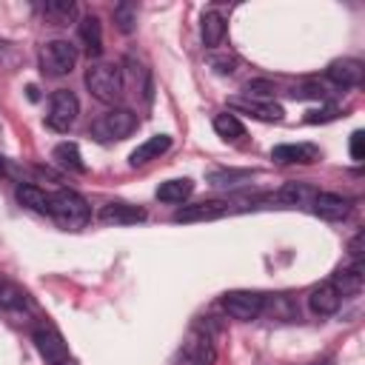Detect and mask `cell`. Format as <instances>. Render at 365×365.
<instances>
[{
  "label": "cell",
  "instance_id": "f1b7e54d",
  "mask_svg": "<svg viewBox=\"0 0 365 365\" xmlns=\"http://www.w3.org/2000/svg\"><path fill=\"white\" fill-rule=\"evenodd\" d=\"M208 66H211L217 74H234L237 57H234V54H211V57H208Z\"/></svg>",
  "mask_w": 365,
  "mask_h": 365
},
{
  "label": "cell",
  "instance_id": "2e32d148",
  "mask_svg": "<svg viewBox=\"0 0 365 365\" xmlns=\"http://www.w3.org/2000/svg\"><path fill=\"white\" fill-rule=\"evenodd\" d=\"M77 34H80V43H83L86 54L91 60H97L103 54V26H100V20L94 14H86L77 26Z\"/></svg>",
  "mask_w": 365,
  "mask_h": 365
},
{
  "label": "cell",
  "instance_id": "836d02e7",
  "mask_svg": "<svg viewBox=\"0 0 365 365\" xmlns=\"http://www.w3.org/2000/svg\"><path fill=\"white\" fill-rule=\"evenodd\" d=\"M348 251H351V259H354V262H362V231H359V234L351 240Z\"/></svg>",
  "mask_w": 365,
  "mask_h": 365
},
{
  "label": "cell",
  "instance_id": "52a82bcc",
  "mask_svg": "<svg viewBox=\"0 0 365 365\" xmlns=\"http://www.w3.org/2000/svg\"><path fill=\"white\" fill-rule=\"evenodd\" d=\"M222 311L231 319L251 322V319H257L265 311V294H257V291H228V294H222Z\"/></svg>",
  "mask_w": 365,
  "mask_h": 365
},
{
  "label": "cell",
  "instance_id": "44dd1931",
  "mask_svg": "<svg viewBox=\"0 0 365 365\" xmlns=\"http://www.w3.org/2000/svg\"><path fill=\"white\" fill-rule=\"evenodd\" d=\"M14 197H17L20 205H26V208H31V211H37V214H48V211H51V194H46L43 188H37V185H31V182L17 185Z\"/></svg>",
  "mask_w": 365,
  "mask_h": 365
},
{
  "label": "cell",
  "instance_id": "e0dca14e",
  "mask_svg": "<svg viewBox=\"0 0 365 365\" xmlns=\"http://www.w3.org/2000/svg\"><path fill=\"white\" fill-rule=\"evenodd\" d=\"M171 148V137L168 134H154V137H148L145 143H140L134 151H131V157H128V163L137 168V165H145V163H151V160H157L160 154H165Z\"/></svg>",
  "mask_w": 365,
  "mask_h": 365
},
{
  "label": "cell",
  "instance_id": "6da1fadb",
  "mask_svg": "<svg viewBox=\"0 0 365 365\" xmlns=\"http://www.w3.org/2000/svg\"><path fill=\"white\" fill-rule=\"evenodd\" d=\"M86 88L94 100L114 106L120 103L123 91H125V80H123V68L117 63H106V60H94L86 68Z\"/></svg>",
  "mask_w": 365,
  "mask_h": 365
},
{
  "label": "cell",
  "instance_id": "ba28073f",
  "mask_svg": "<svg viewBox=\"0 0 365 365\" xmlns=\"http://www.w3.org/2000/svg\"><path fill=\"white\" fill-rule=\"evenodd\" d=\"M31 339H34L40 356H43L48 365H68V348H66L63 336H60L51 325H37Z\"/></svg>",
  "mask_w": 365,
  "mask_h": 365
},
{
  "label": "cell",
  "instance_id": "5b68a950",
  "mask_svg": "<svg viewBox=\"0 0 365 365\" xmlns=\"http://www.w3.org/2000/svg\"><path fill=\"white\" fill-rule=\"evenodd\" d=\"M77 66V46L68 40H48L40 48V71L46 77H66Z\"/></svg>",
  "mask_w": 365,
  "mask_h": 365
},
{
  "label": "cell",
  "instance_id": "277c9868",
  "mask_svg": "<svg viewBox=\"0 0 365 365\" xmlns=\"http://www.w3.org/2000/svg\"><path fill=\"white\" fill-rule=\"evenodd\" d=\"M137 128V114L131 108H108L91 123V137L100 143H117L125 140Z\"/></svg>",
  "mask_w": 365,
  "mask_h": 365
},
{
  "label": "cell",
  "instance_id": "cb8c5ba5",
  "mask_svg": "<svg viewBox=\"0 0 365 365\" xmlns=\"http://www.w3.org/2000/svg\"><path fill=\"white\" fill-rule=\"evenodd\" d=\"M191 191H194V182L188 177H182V180H165L157 188V200H163V202H185L191 197Z\"/></svg>",
  "mask_w": 365,
  "mask_h": 365
},
{
  "label": "cell",
  "instance_id": "f546056e",
  "mask_svg": "<svg viewBox=\"0 0 365 365\" xmlns=\"http://www.w3.org/2000/svg\"><path fill=\"white\" fill-rule=\"evenodd\" d=\"M251 171H211V182L214 185H234V180H248Z\"/></svg>",
  "mask_w": 365,
  "mask_h": 365
},
{
  "label": "cell",
  "instance_id": "ffe728a7",
  "mask_svg": "<svg viewBox=\"0 0 365 365\" xmlns=\"http://www.w3.org/2000/svg\"><path fill=\"white\" fill-rule=\"evenodd\" d=\"M40 14L48 26H68L77 14V6L74 0H46L40 3Z\"/></svg>",
  "mask_w": 365,
  "mask_h": 365
},
{
  "label": "cell",
  "instance_id": "7c38bea8",
  "mask_svg": "<svg viewBox=\"0 0 365 365\" xmlns=\"http://www.w3.org/2000/svg\"><path fill=\"white\" fill-rule=\"evenodd\" d=\"M228 211V205L222 200H202L194 205H182L174 211V222H205V220H217Z\"/></svg>",
  "mask_w": 365,
  "mask_h": 365
},
{
  "label": "cell",
  "instance_id": "7402d4cb",
  "mask_svg": "<svg viewBox=\"0 0 365 365\" xmlns=\"http://www.w3.org/2000/svg\"><path fill=\"white\" fill-rule=\"evenodd\" d=\"M51 160L60 165V168H66V171H86V163H83V157H80V148H77V143H57L54 145V151H51Z\"/></svg>",
  "mask_w": 365,
  "mask_h": 365
},
{
  "label": "cell",
  "instance_id": "d4e9b609",
  "mask_svg": "<svg viewBox=\"0 0 365 365\" xmlns=\"http://www.w3.org/2000/svg\"><path fill=\"white\" fill-rule=\"evenodd\" d=\"M214 131H217L222 140H240V137L245 134V125H242L234 114L225 111V114H217V117H214Z\"/></svg>",
  "mask_w": 365,
  "mask_h": 365
},
{
  "label": "cell",
  "instance_id": "ac0fdd59",
  "mask_svg": "<svg viewBox=\"0 0 365 365\" xmlns=\"http://www.w3.org/2000/svg\"><path fill=\"white\" fill-rule=\"evenodd\" d=\"M317 197V188L311 182H285L282 188H277L268 200L271 202H282V205H302V202H311Z\"/></svg>",
  "mask_w": 365,
  "mask_h": 365
},
{
  "label": "cell",
  "instance_id": "4dcf8cb0",
  "mask_svg": "<svg viewBox=\"0 0 365 365\" xmlns=\"http://www.w3.org/2000/svg\"><path fill=\"white\" fill-rule=\"evenodd\" d=\"M245 91H248V97H271L277 88H274V83H268V80H251L248 86H245Z\"/></svg>",
  "mask_w": 365,
  "mask_h": 365
},
{
  "label": "cell",
  "instance_id": "484cf974",
  "mask_svg": "<svg viewBox=\"0 0 365 365\" xmlns=\"http://www.w3.org/2000/svg\"><path fill=\"white\" fill-rule=\"evenodd\" d=\"M114 23L123 34H131L137 29V6L131 3H117L114 6Z\"/></svg>",
  "mask_w": 365,
  "mask_h": 365
},
{
  "label": "cell",
  "instance_id": "30bf717a",
  "mask_svg": "<svg viewBox=\"0 0 365 365\" xmlns=\"http://www.w3.org/2000/svg\"><path fill=\"white\" fill-rule=\"evenodd\" d=\"M325 74H328V80H331L334 86H339V88H354V86L362 83L365 66H362L359 60H354V57H342V60H334V63L325 68Z\"/></svg>",
  "mask_w": 365,
  "mask_h": 365
},
{
  "label": "cell",
  "instance_id": "d6986e66",
  "mask_svg": "<svg viewBox=\"0 0 365 365\" xmlns=\"http://www.w3.org/2000/svg\"><path fill=\"white\" fill-rule=\"evenodd\" d=\"M331 285L339 291V297H354L362 291L365 285V274H362V262H354L351 268H339L331 279Z\"/></svg>",
  "mask_w": 365,
  "mask_h": 365
},
{
  "label": "cell",
  "instance_id": "1f68e13d",
  "mask_svg": "<svg viewBox=\"0 0 365 365\" xmlns=\"http://www.w3.org/2000/svg\"><path fill=\"white\" fill-rule=\"evenodd\" d=\"M336 117V106H328V108H322V111H308V123H325V120H334Z\"/></svg>",
  "mask_w": 365,
  "mask_h": 365
},
{
  "label": "cell",
  "instance_id": "9c48e42d",
  "mask_svg": "<svg viewBox=\"0 0 365 365\" xmlns=\"http://www.w3.org/2000/svg\"><path fill=\"white\" fill-rule=\"evenodd\" d=\"M228 106L242 114H251L254 120H262V123H279L285 114L282 106H277L271 100H257V97H231Z\"/></svg>",
  "mask_w": 365,
  "mask_h": 365
},
{
  "label": "cell",
  "instance_id": "4fadbf2b",
  "mask_svg": "<svg viewBox=\"0 0 365 365\" xmlns=\"http://www.w3.org/2000/svg\"><path fill=\"white\" fill-rule=\"evenodd\" d=\"M339 302H342V297H339V291L331 285V279L314 285L311 294H308V308H311L317 317H331V314H336Z\"/></svg>",
  "mask_w": 365,
  "mask_h": 365
},
{
  "label": "cell",
  "instance_id": "83f0119b",
  "mask_svg": "<svg viewBox=\"0 0 365 365\" xmlns=\"http://www.w3.org/2000/svg\"><path fill=\"white\" fill-rule=\"evenodd\" d=\"M0 305L3 308H26V291H20L9 282H0Z\"/></svg>",
  "mask_w": 365,
  "mask_h": 365
},
{
  "label": "cell",
  "instance_id": "d6a6232c",
  "mask_svg": "<svg viewBox=\"0 0 365 365\" xmlns=\"http://www.w3.org/2000/svg\"><path fill=\"white\" fill-rule=\"evenodd\" d=\"M362 143H365V134H362V131H354V134H351V157H354V160H362V157H365Z\"/></svg>",
  "mask_w": 365,
  "mask_h": 365
},
{
  "label": "cell",
  "instance_id": "8992f818",
  "mask_svg": "<svg viewBox=\"0 0 365 365\" xmlns=\"http://www.w3.org/2000/svg\"><path fill=\"white\" fill-rule=\"evenodd\" d=\"M77 114H80V103L74 97V91L68 88H57L51 97H48V111H46V125L51 131H68L74 123H77Z\"/></svg>",
  "mask_w": 365,
  "mask_h": 365
},
{
  "label": "cell",
  "instance_id": "603a6c76",
  "mask_svg": "<svg viewBox=\"0 0 365 365\" xmlns=\"http://www.w3.org/2000/svg\"><path fill=\"white\" fill-rule=\"evenodd\" d=\"M200 31H202V43H205V48H217V46L222 43V37H225V17L217 14V11H205V14H202V26H200Z\"/></svg>",
  "mask_w": 365,
  "mask_h": 365
},
{
  "label": "cell",
  "instance_id": "9a60e30c",
  "mask_svg": "<svg viewBox=\"0 0 365 365\" xmlns=\"http://www.w3.org/2000/svg\"><path fill=\"white\" fill-rule=\"evenodd\" d=\"M100 220L106 225H134V222L145 220V211L137 205H128V202H108L100 208Z\"/></svg>",
  "mask_w": 365,
  "mask_h": 365
},
{
  "label": "cell",
  "instance_id": "3957f363",
  "mask_svg": "<svg viewBox=\"0 0 365 365\" xmlns=\"http://www.w3.org/2000/svg\"><path fill=\"white\" fill-rule=\"evenodd\" d=\"M48 214L57 220V225H63L68 231H77L91 220L88 202L71 188H60L57 194H51V211Z\"/></svg>",
  "mask_w": 365,
  "mask_h": 365
},
{
  "label": "cell",
  "instance_id": "8fae6325",
  "mask_svg": "<svg viewBox=\"0 0 365 365\" xmlns=\"http://www.w3.org/2000/svg\"><path fill=\"white\" fill-rule=\"evenodd\" d=\"M311 211L319 220H342L351 211V200L342 194H331V191H317V197L311 200Z\"/></svg>",
  "mask_w": 365,
  "mask_h": 365
},
{
  "label": "cell",
  "instance_id": "4316f807",
  "mask_svg": "<svg viewBox=\"0 0 365 365\" xmlns=\"http://www.w3.org/2000/svg\"><path fill=\"white\" fill-rule=\"evenodd\" d=\"M271 317L279 319V322H291V319H297V305H294V299L285 297V294H277L274 302H271Z\"/></svg>",
  "mask_w": 365,
  "mask_h": 365
},
{
  "label": "cell",
  "instance_id": "5bb4252c",
  "mask_svg": "<svg viewBox=\"0 0 365 365\" xmlns=\"http://www.w3.org/2000/svg\"><path fill=\"white\" fill-rule=\"evenodd\" d=\"M271 160L277 163H314L319 160V148L311 143H282L271 148Z\"/></svg>",
  "mask_w": 365,
  "mask_h": 365
},
{
  "label": "cell",
  "instance_id": "7a4b0ae2",
  "mask_svg": "<svg viewBox=\"0 0 365 365\" xmlns=\"http://www.w3.org/2000/svg\"><path fill=\"white\" fill-rule=\"evenodd\" d=\"M217 345H214V328L208 322H200L188 331L174 365H214Z\"/></svg>",
  "mask_w": 365,
  "mask_h": 365
},
{
  "label": "cell",
  "instance_id": "e575fe53",
  "mask_svg": "<svg viewBox=\"0 0 365 365\" xmlns=\"http://www.w3.org/2000/svg\"><path fill=\"white\" fill-rule=\"evenodd\" d=\"M0 174H6V165H3V160H0Z\"/></svg>",
  "mask_w": 365,
  "mask_h": 365
}]
</instances>
